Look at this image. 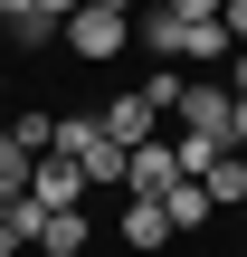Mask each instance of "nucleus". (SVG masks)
I'll list each match as a JSON object with an SVG mask.
<instances>
[{
  "instance_id": "423d86ee",
  "label": "nucleus",
  "mask_w": 247,
  "mask_h": 257,
  "mask_svg": "<svg viewBox=\"0 0 247 257\" xmlns=\"http://www.w3.org/2000/svg\"><path fill=\"white\" fill-rule=\"evenodd\" d=\"M219 57H238V38H228V19H181V67H219Z\"/></svg>"
},
{
  "instance_id": "4468645a",
  "label": "nucleus",
  "mask_w": 247,
  "mask_h": 257,
  "mask_svg": "<svg viewBox=\"0 0 247 257\" xmlns=\"http://www.w3.org/2000/svg\"><path fill=\"white\" fill-rule=\"evenodd\" d=\"M209 200H219V210H228V200H247V162H238V153L209 172Z\"/></svg>"
},
{
  "instance_id": "9b49d317",
  "label": "nucleus",
  "mask_w": 247,
  "mask_h": 257,
  "mask_svg": "<svg viewBox=\"0 0 247 257\" xmlns=\"http://www.w3.org/2000/svg\"><path fill=\"white\" fill-rule=\"evenodd\" d=\"M29 172H38V153L0 134V200H29Z\"/></svg>"
},
{
  "instance_id": "4be33fe9",
  "label": "nucleus",
  "mask_w": 247,
  "mask_h": 257,
  "mask_svg": "<svg viewBox=\"0 0 247 257\" xmlns=\"http://www.w3.org/2000/svg\"><path fill=\"white\" fill-rule=\"evenodd\" d=\"M95 10H124V19H133V10H143V0H95Z\"/></svg>"
},
{
  "instance_id": "1a4fd4ad",
  "label": "nucleus",
  "mask_w": 247,
  "mask_h": 257,
  "mask_svg": "<svg viewBox=\"0 0 247 257\" xmlns=\"http://www.w3.org/2000/svg\"><path fill=\"white\" fill-rule=\"evenodd\" d=\"M162 210H171V229H200L219 200H209V181H171V191H162Z\"/></svg>"
},
{
  "instance_id": "aec40b11",
  "label": "nucleus",
  "mask_w": 247,
  "mask_h": 257,
  "mask_svg": "<svg viewBox=\"0 0 247 257\" xmlns=\"http://www.w3.org/2000/svg\"><path fill=\"white\" fill-rule=\"evenodd\" d=\"M228 153H247V95H238V124H228Z\"/></svg>"
},
{
  "instance_id": "ddd939ff",
  "label": "nucleus",
  "mask_w": 247,
  "mask_h": 257,
  "mask_svg": "<svg viewBox=\"0 0 247 257\" xmlns=\"http://www.w3.org/2000/svg\"><path fill=\"white\" fill-rule=\"evenodd\" d=\"M10 143H29V153H48V143H57V114H10Z\"/></svg>"
},
{
  "instance_id": "20e7f679",
  "label": "nucleus",
  "mask_w": 247,
  "mask_h": 257,
  "mask_svg": "<svg viewBox=\"0 0 247 257\" xmlns=\"http://www.w3.org/2000/svg\"><path fill=\"white\" fill-rule=\"evenodd\" d=\"M124 38H133V19H124V10H95V0L67 19V48H76V57H114Z\"/></svg>"
},
{
  "instance_id": "6ab92c4d",
  "label": "nucleus",
  "mask_w": 247,
  "mask_h": 257,
  "mask_svg": "<svg viewBox=\"0 0 247 257\" xmlns=\"http://www.w3.org/2000/svg\"><path fill=\"white\" fill-rule=\"evenodd\" d=\"M228 95H247V48H238V57H228Z\"/></svg>"
},
{
  "instance_id": "412c9836",
  "label": "nucleus",
  "mask_w": 247,
  "mask_h": 257,
  "mask_svg": "<svg viewBox=\"0 0 247 257\" xmlns=\"http://www.w3.org/2000/svg\"><path fill=\"white\" fill-rule=\"evenodd\" d=\"M29 10H38V0H0V19H29Z\"/></svg>"
},
{
  "instance_id": "9d476101",
  "label": "nucleus",
  "mask_w": 247,
  "mask_h": 257,
  "mask_svg": "<svg viewBox=\"0 0 247 257\" xmlns=\"http://www.w3.org/2000/svg\"><path fill=\"white\" fill-rule=\"evenodd\" d=\"M124 238H133V248H162V238H171V210H162V200H124Z\"/></svg>"
},
{
  "instance_id": "dca6fc26",
  "label": "nucleus",
  "mask_w": 247,
  "mask_h": 257,
  "mask_svg": "<svg viewBox=\"0 0 247 257\" xmlns=\"http://www.w3.org/2000/svg\"><path fill=\"white\" fill-rule=\"evenodd\" d=\"M162 10H171V19H190V29H200V19H219V10H228V0H162Z\"/></svg>"
},
{
  "instance_id": "7ed1b4c3",
  "label": "nucleus",
  "mask_w": 247,
  "mask_h": 257,
  "mask_svg": "<svg viewBox=\"0 0 247 257\" xmlns=\"http://www.w3.org/2000/svg\"><path fill=\"white\" fill-rule=\"evenodd\" d=\"M29 200L57 219V210H86V172L67 162V153H38V172H29Z\"/></svg>"
},
{
  "instance_id": "6e6552de",
  "label": "nucleus",
  "mask_w": 247,
  "mask_h": 257,
  "mask_svg": "<svg viewBox=\"0 0 247 257\" xmlns=\"http://www.w3.org/2000/svg\"><path fill=\"white\" fill-rule=\"evenodd\" d=\"M86 229H95L86 210H57V219H38V257H76V248H86Z\"/></svg>"
},
{
  "instance_id": "f8f14e48",
  "label": "nucleus",
  "mask_w": 247,
  "mask_h": 257,
  "mask_svg": "<svg viewBox=\"0 0 247 257\" xmlns=\"http://www.w3.org/2000/svg\"><path fill=\"white\" fill-rule=\"evenodd\" d=\"M143 48H152V57H181V19H171V10H143Z\"/></svg>"
},
{
  "instance_id": "f3484780",
  "label": "nucleus",
  "mask_w": 247,
  "mask_h": 257,
  "mask_svg": "<svg viewBox=\"0 0 247 257\" xmlns=\"http://www.w3.org/2000/svg\"><path fill=\"white\" fill-rule=\"evenodd\" d=\"M219 19H228V38H238V48H247V0H228Z\"/></svg>"
},
{
  "instance_id": "a211bd4d",
  "label": "nucleus",
  "mask_w": 247,
  "mask_h": 257,
  "mask_svg": "<svg viewBox=\"0 0 247 257\" xmlns=\"http://www.w3.org/2000/svg\"><path fill=\"white\" fill-rule=\"evenodd\" d=\"M38 10H48V19H57V29H67V19H76V10H86V0H38Z\"/></svg>"
},
{
  "instance_id": "2eb2a0df",
  "label": "nucleus",
  "mask_w": 247,
  "mask_h": 257,
  "mask_svg": "<svg viewBox=\"0 0 247 257\" xmlns=\"http://www.w3.org/2000/svg\"><path fill=\"white\" fill-rule=\"evenodd\" d=\"M10 38H19V48H48V38H57V19H48V10H29V19H10Z\"/></svg>"
},
{
  "instance_id": "f257e3e1",
  "label": "nucleus",
  "mask_w": 247,
  "mask_h": 257,
  "mask_svg": "<svg viewBox=\"0 0 247 257\" xmlns=\"http://www.w3.org/2000/svg\"><path fill=\"white\" fill-rule=\"evenodd\" d=\"M48 153H67L86 181H124V162H133V153L105 134V114H57V143H48Z\"/></svg>"
},
{
  "instance_id": "39448f33",
  "label": "nucleus",
  "mask_w": 247,
  "mask_h": 257,
  "mask_svg": "<svg viewBox=\"0 0 247 257\" xmlns=\"http://www.w3.org/2000/svg\"><path fill=\"white\" fill-rule=\"evenodd\" d=\"M171 181H181V162H171V143H162V134H152V143H143V153H133V162H124V191H133V200H162V191H171Z\"/></svg>"
},
{
  "instance_id": "0eeeda50",
  "label": "nucleus",
  "mask_w": 247,
  "mask_h": 257,
  "mask_svg": "<svg viewBox=\"0 0 247 257\" xmlns=\"http://www.w3.org/2000/svg\"><path fill=\"white\" fill-rule=\"evenodd\" d=\"M152 124H162V114H152L143 95H114V105H105V134H114L124 153H143V143H152Z\"/></svg>"
},
{
  "instance_id": "f03ea898",
  "label": "nucleus",
  "mask_w": 247,
  "mask_h": 257,
  "mask_svg": "<svg viewBox=\"0 0 247 257\" xmlns=\"http://www.w3.org/2000/svg\"><path fill=\"white\" fill-rule=\"evenodd\" d=\"M228 124H238V95H228V86H209V76H190V95H181V134L228 143Z\"/></svg>"
}]
</instances>
